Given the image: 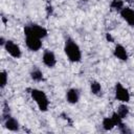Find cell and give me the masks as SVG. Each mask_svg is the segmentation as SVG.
<instances>
[{
    "label": "cell",
    "mask_w": 134,
    "mask_h": 134,
    "mask_svg": "<svg viewBox=\"0 0 134 134\" xmlns=\"http://www.w3.org/2000/svg\"><path fill=\"white\" fill-rule=\"evenodd\" d=\"M5 43H6V41L4 40V38H3V37H1V38H0V45H1V46H4V45H5Z\"/></svg>",
    "instance_id": "21"
},
{
    "label": "cell",
    "mask_w": 134,
    "mask_h": 134,
    "mask_svg": "<svg viewBox=\"0 0 134 134\" xmlns=\"http://www.w3.org/2000/svg\"><path fill=\"white\" fill-rule=\"evenodd\" d=\"M111 117H112V119H113L115 126H118V125H120V124L122 122V118L119 116V114H118L117 112H113V114L111 115Z\"/></svg>",
    "instance_id": "18"
},
{
    "label": "cell",
    "mask_w": 134,
    "mask_h": 134,
    "mask_svg": "<svg viewBox=\"0 0 134 134\" xmlns=\"http://www.w3.org/2000/svg\"><path fill=\"white\" fill-rule=\"evenodd\" d=\"M129 107L126 105V103H124V104H120L118 107H117V113L119 114V116L121 117V118H126L128 115H129Z\"/></svg>",
    "instance_id": "12"
},
{
    "label": "cell",
    "mask_w": 134,
    "mask_h": 134,
    "mask_svg": "<svg viewBox=\"0 0 134 134\" xmlns=\"http://www.w3.org/2000/svg\"><path fill=\"white\" fill-rule=\"evenodd\" d=\"M113 54H114L115 58H117V59L120 60V61H127L128 58H129L126 48H125L122 45H120V44H117V45L115 46V48H114V50H113Z\"/></svg>",
    "instance_id": "9"
},
{
    "label": "cell",
    "mask_w": 134,
    "mask_h": 134,
    "mask_svg": "<svg viewBox=\"0 0 134 134\" xmlns=\"http://www.w3.org/2000/svg\"><path fill=\"white\" fill-rule=\"evenodd\" d=\"M0 79H1L0 87L3 89L7 84V73H6V71H1L0 72Z\"/></svg>",
    "instance_id": "17"
},
{
    "label": "cell",
    "mask_w": 134,
    "mask_h": 134,
    "mask_svg": "<svg viewBox=\"0 0 134 134\" xmlns=\"http://www.w3.org/2000/svg\"><path fill=\"white\" fill-rule=\"evenodd\" d=\"M48 31L45 27L37 25V24H30V25H26L24 27V35L25 36H35L37 38L43 39L47 36Z\"/></svg>",
    "instance_id": "3"
},
{
    "label": "cell",
    "mask_w": 134,
    "mask_h": 134,
    "mask_svg": "<svg viewBox=\"0 0 134 134\" xmlns=\"http://www.w3.org/2000/svg\"><path fill=\"white\" fill-rule=\"evenodd\" d=\"M102 126H103L104 130H106V131H110V130H112V129L115 127V124H114L112 117H105V118L103 119Z\"/></svg>",
    "instance_id": "13"
},
{
    "label": "cell",
    "mask_w": 134,
    "mask_h": 134,
    "mask_svg": "<svg viewBox=\"0 0 134 134\" xmlns=\"http://www.w3.org/2000/svg\"><path fill=\"white\" fill-rule=\"evenodd\" d=\"M115 97L117 100L121 103H129L130 102V92L127 88H125L120 83H116L115 85Z\"/></svg>",
    "instance_id": "4"
},
{
    "label": "cell",
    "mask_w": 134,
    "mask_h": 134,
    "mask_svg": "<svg viewBox=\"0 0 134 134\" xmlns=\"http://www.w3.org/2000/svg\"><path fill=\"white\" fill-rule=\"evenodd\" d=\"M30 77H31L34 81H36V82H41V81L43 80V73H42V71H41L40 69L35 68V69L30 72Z\"/></svg>",
    "instance_id": "15"
},
{
    "label": "cell",
    "mask_w": 134,
    "mask_h": 134,
    "mask_svg": "<svg viewBox=\"0 0 134 134\" xmlns=\"http://www.w3.org/2000/svg\"><path fill=\"white\" fill-rule=\"evenodd\" d=\"M42 61L44 63L45 66L49 67V68H52L55 66L57 64V59H55V55L52 51L50 50H46L44 53H43V57H42Z\"/></svg>",
    "instance_id": "7"
},
{
    "label": "cell",
    "mask_w": 134,
    "mask_h": 134,
    "mask_svg": "<svg viewBox=\"0 0 134 134\" xmlns=\"http://www.w3.org/2000/svg\"><path fill=\"white\" fill-rule=\"evenodd\" d=\"M30 95H31V98L37 104V106H38L40 111L46 112L48 110L49 100H48V97H47V95L45 94L44 91H42L40 89H31Z\"/></svg>",
    "instance_id": "2"
},
{
    "label": "cell",
    "mask_w": 134,
    "mask_h": 134,
    "mask_svg": "<svg viewBox=\"0 0 134 134\" xmlns=\"http://www.w3.org/2000/svg\"><path fill=\"white\" fill-rule=\"evenodd\" d=\"M66 99L69 104H76L80 99V92L75 88H71L66 93Z\"/></svg>",
    "instance_id": "10"
},
{
    "label": "cell",
    "mask_w": 134,
    "mask_h": 134,
    "mask_svg": "<svg viewBox=\"0 0 134 134\" xmlns=\"http://www.w3.org/2000/svg\"><path fill=\"white\" fill-rule=\"evenodd\" d=\"M117 127H118L119 131H120L121 133H124V134H126V133H131V130H129L128 127H127V125H125L124 122H121V124L118 125Z\"/></svg>",
    "instance_id": "19"
},
{
    "label": "cell",
    "mask_w": 134,
    "mask_h": 134,
    "mask_svg": "<svg viewBox=\"0 0 134 134\" xmlns=\"http://www.w3.org/2000/svg\"><path fill=\"white\" fill-rule=\"evenodd\" d=\"M110 7L114 10H121L124 8V1L122 0H112L110 3Z\"/></svg>",
    "instance_id": "16"
},
{
    "label": "cell",
    "mask_w": 134,
    "mask_h": 134,
    "mask_svg": "<svg viewBox=\"0 0 134 134\" xmlns=\"http://www.w3.org/2000/svg\"><path fill=\"white\" fill-rule=\"evenodd\" d=\"M4 48H5L6 52H7L10 57H13V58H15V59H19V58L21 57V54H22L19 45L16 44V43H15L14 41H12V40H7V41H6V43H5V45H4Z\"/></svg>",
    "instance_id": "5"
},
{
    "label": "cell",
    "mask_w": 134,
    "mask_h": 134,
    "mask_svg": "<svg viewBox=\"0 0 134 134\" xmlns=\"http://www.w3.org/2000/svg\"><path fill=\"white\" fill-rule=\"evenodd\" d=\"M120 16L130 26H134V10L132 8L124 7L120 10Z\"/></svg>",
    "instance_id": "8"
},
{
    "label": "cell",
    "mask_w": 134,
    "mask_h": 134,
    "mask_svg": "<svg viewBox=\"0 0 134 134\" xmlns=\"http://www.w3.org/2000/svg\"><path fill=\"white\" fill-rule=\"evenodd\" d=\"M25 43L29 50L31 51H38L42 47V42L40 38H37L35 36H25Z\"/></svg>",
    "instance_id": "6"
},
{
    "label": "cell",
    "mask_w": 134,
    "mask_h": 134,
    "mask_svg": "<svg viewBox=\"0 0 134 134\" xmlns=\"http://www.w3.org/2000/svg\"><path fill=\"white\" fill-rule=\"evenodd\" d=\"M106 39H107L109 42H113V41H114V40H113V38L111 37V35H110V34H107V35H106Z\"/></svg>",
    "instance_id": "20"
},
{
    "label": "cell",
    "mask_w": 134,
    "mask_h": 134,
    "mask_svg": "<svg viewBox=\"0 0 134 134\" xmlns=\"http://www.w3.org/2000/svg\"><path fill=\"white\" fill-rule=\"evenodd\" d=\"M64 51L70 62L77 63L82 59V51L80 46L71 39H67L64 46Z\"/></svg>",
    "instance_id": "1"
},
{
    "label": "cell",
    "mask_w": 134,
    "mask_h": 134,
    "mask_svg": "<svg viewBox=\"0 0 134 134\" xmlns=\"http://www.w3.org/2000/svg\"><path fill=\"white\" fill-rule=\"evenodd\" d=\"M90 90H91V93L94 94V95H99L102 93V86L98 82L96 81H93L91 82L90 84Z\"/></svg>",
    "instance_id": "14"
},
{
    "label": "cell",
    "mask_w": 134,
    "mask_h": 134,
    "mask_svg": "<svg viewBox=\"0 0 134 134\" xmlns=\"http://www.w3.org/2000/svg\"><path fill=\"white\" fill-rule=\"evenodd\" d=\"M4 127H5L8 131L16 132V131H18V130H19V121H18L16 118H14V117L9 116L8 118H6V119H5Z\"/></svg>",
    "instance_id": "11"
}]
</instances>
